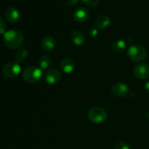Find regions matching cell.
<instances>
[{
    "label": "cell",
    "instance_id": "6da1fadb",
    "mask_svg": "<svg viewBox=\"0 0 149 149\" xmlns=\"http://www.w3.org/2000/svg\"><path fill=\"white\" fill-rule=\"evenodd\" d=\"M3 41L7 47L10 49L20 48L24 42V36L19 30H9L3 35Z\"/></svg>",
    "mask_w": 149,
    "mask_h": 149
},
{
    "label": "cell",
    "instance_id": "7a4b0ae2",
    "mask_svg": "<svg viewBox=\"0 0 149 149\" xmlns=\"http://www.w3.org/2000/svg\"><path fill=\"white\" fill-rule=\"evenodd\" d=\"M127 55L134 62H142L146 58L147 50L141 45L134 44L128 47Z\"/></svg>",
    "mask_w": 149,
    "mask_h": 149
},
{
    "label": "cell",
    "instance_id": "3957f363",
    "mask_svg": "<svg viewBox=\"0 0 149 149\" xmlns=\"http://www.w3.org/2000/svg\"><path fill=\"white\" fill-rule=\"evenodd\" d=\"M42 69L35 66L27 67L23 71V79L30 84H36L39 82L42 79Z\"/></svg>",
    "mask_w": 149,
    "mask_h": 149
},
{
    "label": "cell",
    "instance_id": "277c9868",
    "mask_svg": "<svg viewBox=\"0 0 149 149\" xmlns=\"http://www.w3.org/2000/svg\"><path fill=\"white\" fill-rule=\"evenodd\" d=\"M2 74L7 78L13 79L18 77L21 72V66L20 64L15 62H10L5 63L1 68Z\"/></svg>",
    "mask_w": 149,
    "mask_h": 149
},
{
    "label": "cell",
    "instance_id": "5b68a950",
    "mask_svg": "<svg viewBox=\"0 0 149 149\" xmlns=\"http://www.w3.org/2000/svg\"><path fill=\"white\" fill-rule=\"evenodd\" d=\"M88 118L93 123L101 124L107 119V113L102 108L93 107L89 111Z\"/></svg>",
    "mask_w": 149,
    "mask_h": 149
},
{
    "label": "cell",
    "instance_id": "8992f818",
    "mask_svg": "<svg viewBox=\"0 0 149 149\" xmlns=\"http://www.w3.org/2000/svg\"><path fill=\"white\" fill-rule=\"evenodd\" d=\"M133 74L138 79H146L149 77V65L141 63L137 64L133 69Z\"/></svg>",
    "mask_w": 149,
    "mask_h": 149
},
{
    "label": "cell",
    "instance_id": "52a82bcc",
    "mask_svg": "<svg viewBox=\"0 0 149 149\" xmlns=\"http://www.w3.org/2000/svg\"><path fill=\"white\" fill-rule=\"evenodd\" d=\"M112 95L118 97H124L129 93L130 90L128 86L125 83L118 82L113 84L111 88Z\"/></svg>",
    "mask_w": 149,
    "mask_h": 149
},
{
    "label": "cell",
    "instance_id": "ba28073f",
    "mask_svg": "<svg viewBox=\"0 0 149 149\" xmlns=\"http://www.w3.org/2000/svg\"><path fill=\"white\" fill-rule=\"evenodd\" d=\"M62 78L61 71L57 69L47 70L45 74V80L49 84H54L59 82Z\"/></svg>",
    "mask_w": 149,
    "mask_h": 149
},
{
    "label": "cell",
    "instance_id": "9c48e42d",
    "mask_svg": "<svg viewBox=\"0 0 149 149\" xmlns=\"http://www.w3.org/2000/svg\"><path fill=\"white\" fill-rule=\"evenodd\" d=\"M5 17L10 23H15L20 18V13L15 7H10L6 10Z\"/></svg>",
    "mask_w": 149,
    "mask_h": 149
},
{
    "label": "cell",
    "instance_id": "30bf717a",
    "mask_svg": "<svg viewBox=\"0 0 149 149\" xmlns=\"http://www.w3.org/2000/svg\"><path fill=\"white\" fill-rule=\"evenodd\" d=\"M89 16V12L84 7H79L74 11L73 17L78 23H83L85 21Z\"/></svg>",
    "mask_w": 149,
    "mask_h": 149
},
{
    "label": "cell",
    "instance_id": "8fae6325",
    "mask_svg": "<svg viewBox=\"0 0 149 149\" xmlns=\"http://www.w3.org/2000/svg\"><path fill=\"white\" fill-rule=\"evenodd\" d=\"M60 67L63 72L66 73V74H70L75 70L76 64L73 60L70 59V58H65L61 61V63H60Z\"/></svg>",
    "mask_w": 149,
    "mask_h": 149
},
{
    "label": "cell",
    "instance_id": "7c38bea8",
    "mask_svg": "<svg viewBox=\"0 0 149 149\" xmlns=\"http://www.w3.org/2000/svg\"><path fill=\"white\" fill-rule=\"evenodd\" d=\"M95 26L98 29H106L111 24V18L106 15H100L95 19Z\"/></svg>",
    "mask_w": 149,
    "mask_h": 149
},
{
    "label": "cell",
    "instance_id": "4fadbf2b",
    "mask_svg": "<svg viewBox=\"0 0 149 149\" xmlns=\"http://www.w3.org/2000/svg\"><path fill=\"white\" fill-rule=\"evenodd\" d=\"M41 45L43 49L46 52H51L55 49L56 46V42L55 39L50 36H45L43 38L41 42Z\"/></svg>",
    "mask_w": 149,
    "mask_h": 149
},
{
    "label": "cell",
    "instance_id": "5bb4252c",
    "mask_svg": "<svg viewBox=\"0 0 149 149\" xmlns=\"http://www.w3.org/2000/svg\"><path fill=\"white\" fill-rule=\"evenodd\" d=\"M71 39L74 45L81 46L85 42V36L80 31H74L71 35Z\"/></svg>",
    "mask_w": 149,
    "mask_h": 149
},
{
    "label": "cell",
    "instance_id": "9a60e30c",
    "mask_svg": "<svg viewBox=\"0 0 149 149\" xmlns=\"http://www.w3.org/2000/svg\"><path fill=\"white\" fill-rule=\"evenodd\" d=\"M52 59L47 55H43L39 60V65L42 70H49L52 65Z\"/></svg>",
    "mask_w": 149,
    "mask_h": 149
},
{
    "label": "cell",
    "instance_id": "2e32d148",
    "mask_svg": "<svg viewBox=\"0 0 149 149\" xmlns=\"http://www.w3.org/2000/svg\"><path fill=\"white\" fill-rule=\"evenodd\" d=\"M127 43L124 39H116L112 45V49L114 52H122L126 49Z\"/></svg>",
    "mask_w": 149,
    "mask_h": 149
},
{
    "label": "cell",
    "instance_id": "e0dca14e",
    "mask_svg": "<svg viewBox=\"0 0 149 149\" xmlns=\"http://www.w3.org/2000/svg\"><path fill=\"white\" fill-rule=\"evenodd\" d=\"M29 55V51L26 48H20L17 51L15 54V62L18 63L20 64V63L23 62L24 60L27 58Z\"/></svg>",
    "mask_w": 149,
    "mask_h": 149
},
{
    "label": "cell",
    "instance_id": "ac0fdd59",
    "mask_svg": "<svg viewBox=\"0 0 149 149\" xmlns=\"http://www.w3.org/2000/svg\"><path fill=\"white\" fill-rule=\"evenodd\" d=\"M7 29V25L4 19L0 16V35H4Z\"/></svg>",
    "mask_w": 149,
    "mask_h": 149
},
{
    "label": "cell",
    "instance_id": "d6986e66",
    "mask_svg": "<svg viewBox=\"0 0 149 149\" xmlns=\"http://www.w3.org/2000/svg\"><path fill=\"white\" fill-rule=\"evenodd\" d=\"M83 2L90 7H96L100 2V0H82Z\"/></svg>",
    "mask_w": 149,
    "mask_h": 149
},
{
    "label": "cell",
    "instance_id": "ffe728a7",
    "mask_svg": "<svg viewBox=\"0 0 149 149\" xmlns=\"http://www.w3.org/2000/svg\"><path fill=\"white\" fill-rule=\"evenodd\" d=\"M97 34H98V30L95 28L91 29L88 32V36L90 38H95L97 36Z\"/></svg>",
    "mask_w": 149,
    "mask_h": 149
},
{
    "label": "cell",
    "instance_id": "44dd1931",
    "mask_svg": "<svg viewBox=\"0 0 149 149\" xmlns=\"http://www.w3.org/2000/svg\"><path fill=\"white\" fill-rule=\"evenodd\" d=\"M113 149H130L129 146L127 144L125 143H119L115 146L113 147Z\"/></svg>",
    "mask_w": 149,
    "mask_h": 149
},
{
    "label": "cell",
    "instance_id": "7402d4cb",
    "mask_svg": "<svg viewBox=\"0 0 149 149\" xmlns=\"http://www.w3.org/2000/svg\"><path fill=\"white\" fill-rule=\"evenodd\" d=\"M80 0H65V4L68 7H72L79 2Z\"/></svg>",
    "mask_w": 149,
    "mask_h": 149
},
{
    "label": "cell",
    "instance_id": "603a6c76",
    "mask_svg": "<svg viewBox=\"0 0 149 149\" xmlns=\"http://www.w3.org/2000/svg\"><path fill=\"white\" fill-rule=\"evenodd\" d=\"M145 88H146V90L147 91H148L149 93V81H148L146 83Z\"/></svg>",
    "mask_w": 149,
    "mask_h": 149
}]
</instances>
